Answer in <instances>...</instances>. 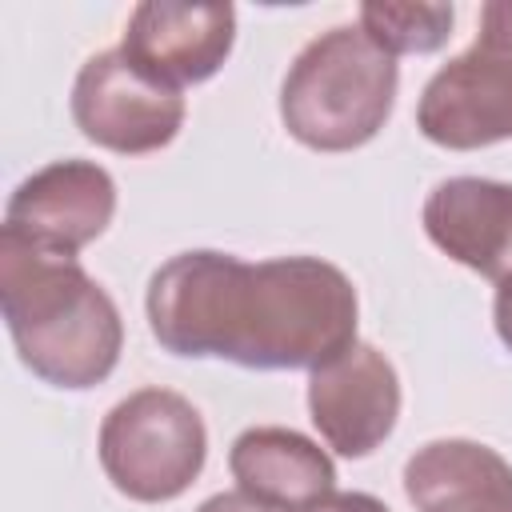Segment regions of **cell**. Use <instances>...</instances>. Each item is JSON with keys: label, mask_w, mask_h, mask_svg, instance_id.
Segmentation results:
<instances>
[{"label": "cell", "mask_w": 512, "mask_h": 512, "mask_svg": "<svg viewBox=\"0 0 512 512\" xmlns=\"http://www.w3.org/2000/svg\"><path fill=\"white\" fill-rule=\"evenodd\" d=\"M148 328L172 356H216L256 372L320 368L356 344L352 280L320 256L240 260L192 248L148 280Z\"/></svg>", "instance_id": "cell-1"}, {"label": "cell", "mask_w": 512, "mask_h": 512, "mask_svg": "<svg viewBox=\"0 0 512 512\" xmlns=\"http://www.w3.org/2000/svg\"><path fill=\"white\" fill-rule=\"evenodd\" d=\"M0 316L20 364L68 392L104 384L124 348L116 300L80 268L0 228Z\"/></svg>", "instance_id": "cell-2"}, {"label": "cell", "mask_w": 512, "mask_h": 512, "mask_svg": "<svg viewBox=\"0 0 512 512\" xmlns=\"http://www.w3.org/2000/svg\"><path fill=\"white\" fill-rule=\"evenodd\" d=\"M400 88L396 56L356 24H336L308 40L280 84V120L312 152L364 148L392 116Z\"/></svg>", "instance_id": "cell-3"}, {"label": "cell", "mask_w": 512, "mask_h": 512, "mask_svg": "<svg viewBox=\"0 0 512 512\" xmlns=\"http://www.w3.org/2000/svg\"><path fill=\"white\" fill-rule=\"evenodd\" d=\"M100 468L136 504L184 496L208 460V428L192 400L172 388H140L108 408L100 424Z\"/></svg>", "instance_id": "cell-4"}, {"label": "cell", "mask_w": 512, "mask_h": 512, "mask_svg": "<svg viewBox=\"0 0 512 512\" xmlns=\"http://www.w3.org/2000/svg\"><path fill=\"white\" fill-rule=\"evenodd\" d=\"M416 128L452 152L512 140V0L480 8L476 40L424 84Z\"/></svg>", "instance_id": "cell-5"}, {"label": "cell", "mask_w": 512, "mask_h": 512, "mask_svg": "<svg viewBox=\"0 0 512 512\" xmlns=\"http://www.w3.org/2000/svg\"><path fill=\"white\" fill-rule=\"evenodd\" d=\"M184 96L140 72L124 48H104L88 56L72 80V120L76 128L120 156H144L176 140L184 128Z\"/></svg>", "instance_id": "cell-6"}, {"label": "cell", "mask_w": 512, "mask_h": 512, "mask_svg": "<svg viewBox=\"0 0 512 512\" xmlns=\"http://www.w3.org/2000/svg\"><path fill=\"white\" fill-rule=\"evenodd\" d=\"M308 416L320 440L348 456H372L400 420V376L392 360L356 340L336 360L308 372Z\"/></svg>", "instance_id": "cell-7"}, {"label": "cell", "mask_w": 512, "mask_h": 512, "mask_svg": "<svg viewBox=\"0 0 512 512\" xmlns=\"http://www.w3.org/2000/svg\"><path fill=\"white\" fill-rule=\"evenodd\" d=\"M116 216V180L92 160H52L16 184L4 208V228L28 244L76 256Z\"/></svg>", "instance_id": "cell-8"}, {"label": "cell", "mask_w": 512, "mask_h": 512, "mask_svg": "<svg viewBox=\"0 0 512 512\" xmlns=\"http://www.w3.org/2000/svg\"><path fill=\"white\" fill-rule=\"evenodd\" d=\"M236 44L232 4H184V0H144L124 24L120 48L128 60L168 88H188L212 80Z\"/></svg>", "instance_id": "cell-9"}, {"label": "cell", "mask_w": 512, "mask_h": 512, "mask_svg": "<svg viewBox=\"0 0 512 512\" xmlns=\"http://www.w3.org/2000/svg\"><path fill=\"white\" fill-rule=\"evenodd\" d=\"M428 240L456 264L488 276H512V184L488 176L440 180L424 200Z\"/></svg>", "instance_id": "cell-10"}, {"label": "cell", "mask_w": 512, "mask_h": 512, "mask_svg": "<svg viewBox=\"0 0 512 512\" xmlns=\"http://www.w3.org/2000/svg\"><path fill=\"white\" fill-rule=\"evenodd\" d=\"M228 472L240 492L280 512H300L304 504L336 492L332 456L304 432L280 424L244 428L228 448Z\"/></svg>", "instance_id": "cell-11"}, {"label": "cell", "mask_w": 512, "mask_h": 512, "mask_svg": "<svg viewBox=\"0 0 512 512\" xmlns=\"http://www.w3.org/2000/svg\"><path fill=\"white\" fill-rule=\"evenodd\" d=\"M404 492L416 512H512V464L480 440H428L404 464Z\"/></svg>", "instance_id": "cell-12"}, {"label": "cell", "mask_w": 512, "mask_h": 512, "mask_svg": "<svg viewBox=\"0 0 512 512\" xmlns=\"http://www.w3.org/2000/svg\"><path fill=\"white\" fill-rule=\"evenodd\" d=\"M456 24L452 4H360V28L388 56H424L448 44Z\"/></svg>", "instance_id": "cell-13"}, {"label": "cell", "mask_w": 512, "mask_h": 512, "mask_svg": "<svg viewBox=\"0 0 512 512\" xmlns=\"http://www.w3.org/2000/svg\"><path fill=\"white\" fill-rule=\"evenodd\" d=\"M300 512H392V508L372 492H328V496L304 504Z\"/></svg>", "instance_id": "cell-14"}, {"label": "cell", "mask_w": 512, "mask_h": 512, "mask_svg": "<svg viewBox=\"0 0 512 512\" xmlns=\"http://www.w3.org/2000/svg\"><path fill=\"white\" fill-rule=\"evenodd\" d=\"M196 512H280V508H268V504H260V500H252L248 492H216V496H208Z\"/></svg>", "instance_id": "cell-15"}, {"label": "cell", "mask_w": 512, "mask_h": 512, "mask_svg": "<svg viewBox=\"0 0 512 512\" xmlns=\"http://www.w3.org/2000/svg\"><path fill=\"white\" fill-rule=\"evenodd\" d=\"M492 324H496L500 344L512 352V276L496 284V300H492Z\"/></svg>", "instance_id": "cell-16"}]
</instances>
